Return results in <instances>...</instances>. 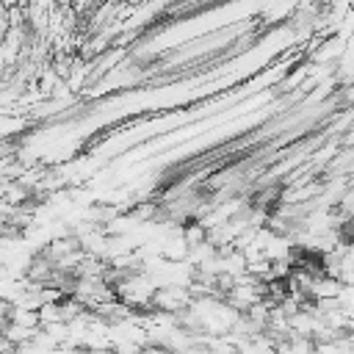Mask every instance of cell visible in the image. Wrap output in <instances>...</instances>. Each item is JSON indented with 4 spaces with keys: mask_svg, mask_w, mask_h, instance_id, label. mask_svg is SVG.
<instances>
[]
</instances>
